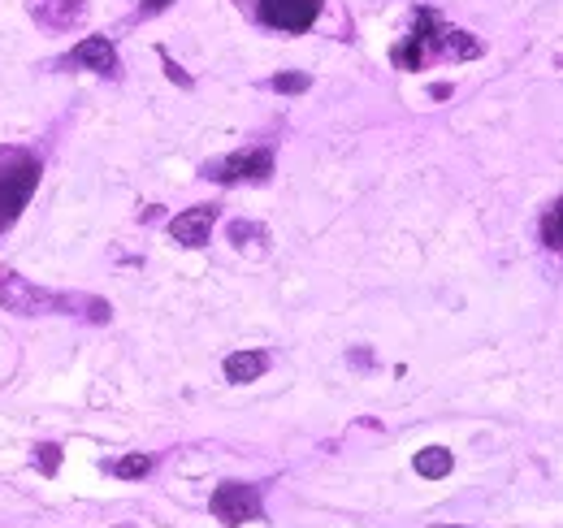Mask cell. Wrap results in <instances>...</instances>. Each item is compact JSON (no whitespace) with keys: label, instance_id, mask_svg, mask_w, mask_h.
Returning <instances> with one entry per match:
<instances>
[{"label":"cell","instance_id":"cell-14","mask_svg":"<svg viewBox=\"0 0 563 528\" xmlns=\"http://www.w3.org/2000/svg\"><path fill=\"white\" fill-rule=\"evenodd\" d=\"M252 239L265 243V239H269L265 226H252V221H234V226H230V243H234V247H247Z\"/></svg>","mask_w":563,"mask_h":528},{"label":"cell","instance_id":"cell-9","mask_svg":"<svg viewBox=\"0 0 563 528\" xmlns=\"http://www.w3.org/2000/svg\"><path fill=\"white\" fill-rule=\"evenodd\" d=\"M213 226H217V204H200V208H187V213H178L169 221V239L182 247H204Z\"/></svg>","mask_w":563,"mask_h":528},{"label":"cell","instance_id":"cell-7","mask_svg":"<svg viewBox=\"0 0 563 528\" xmlns=\"http://www.w3.org/2000/svg\"><path fill=\"white\" fill-rule=\"evenodd\" d=\"M26 13L39 31H74L87 13V0H26Z\"/></svg>","mask_w":563,"mask_h":528},{"label":"cell","instance_id":"cell-5","mask_svg":"<svg viewBox=\"0 0 563 528\" xmlns=\"http://www.w3.org/2000/svg\"><path fill=\"white\" fill-rule=\"evenodd\" d=\"M208 511H213L221 524L243 528V524H252V520L265 516V503H260V490H256V485H247V481H226V485H217V490H213V503H208Z\"/></svg>","mask_w":563,"mask_h":528},{"label":"cell","instance_id":"cell-13","mask_svg":"<svg viewBox=\"0 0 563 528\" xmlns=\"http://www.w3.org/2000/svg\"><path fill=\"white\" fill-rule=\"evenodd\" d=\"M113 477H122V481H139V477H148L152 472V455H122L117 464H109Z\"/></svg>","mask_w":563,"mask_h":528},{"label":"cell","instance_id":"cell-2","mask_svg":"<svg viewBox=\"0 0 563 528\" xmlns=\"http://www.w3.org/2000/svg\"><path fill=\"white\" fill-rule=\"evenodd\" d=\"M0 308L18 312V316H48V312H70V316H87V321L104 325L109 321V303L91 299V295H52V290L26 282L22 273L0 269Z\"/></svg>","mask_w":563,"mask_h":528},{"label":"cell","instance_id":"cell-15","mask_svg":"<svg viewBox=\"0 0 563 528\" xmlns=\"http://www.w3.org/2000/svg\"><path fill=\"white\" fill-rule=\"evenodd\" d=\"M35 468L44 472V477H52V472L61 468V446H52V442H44V446H35Z\"/></svg>","mask_w":563,"mask_h":528},{"label":"cell","instance_id":"cell-18","mask_svg":"<svg viewBox=\"0 0 563 528\" xmlns=\"http://www.w3.org/2000/svg\"><path fill=\"white\" fill-rule=\"evenodd\" d=\"M165 70H169V78H174V83H178V87H191V78H187V74H182V70H178V65H174V61H169V57H165Z\"/></svg>","mask_w":563,"mask_h":528},{"label":"cell","instance_id":"cell-12","mask_svg":"<svg viewBox=\"0 0 563 528\" xmlns=\"http://www.w3.org/2000/svg\"><path fill=\"white\" fill-rule=\"evenodd\" d=\"M542 243L551 247L555 256H563V195L542 213Z\"/></svg>","mask_w":563,"mask_h":528},{"label":"cell","instance_id":"cell-3","mask_svg":"<svg viewBox=\"0 0 563 528\" xmlns=\"http://www.w3.org/2000/svg\"><path fill=\"white\" fill-rule=\"evenodd\" d=\"M39 165L35 152L26 148H0V234H5L13 221L22 217V208L31 204V195L39 187Z\"/></svg>","mask_w":563,"mask_h":528},{"label":"cell","instance_id":"cell-16","mask_svg":"<svg viewBox=\"0 0 563 528\" xmlns=\"http://www.w3.org/2000/svg\"><path fill=\"white\" fill-rule=\"evenodd\" d=\"M312 78L308 74H278L273 78V91H282V96H299V91H308Z\"/></svg>","mask_w":563,"mask_h":528},{"label":"cell","instance_id":"cell-17","mask_svg":"<svg viewBox=\"0 0 563 528\" xmlns=\"http://www.w3.org/2000/svg\"><path fill=\"white\" fill-rule=\"evenodd\" d=\"M169 5H174V0H139V13L143 18H152V13H165Z\"/></svg>","mask_w":563,"mask_h":528},{"label":"cell","instance_id":"cell-4","mask_svg":"<svg viewBox=\"0 0 563 528\" xmlns=\"http://www.w3.org/2000/svg\"><path fill=\"white\" fill-rule=\"evenodd\" d=\"M204 178L221 182V187H234V182H269L273 178V152L269 148L230 152V156H221V161H208Z\"/></svg>","mask_w":563,"mask_h":528},{"label":"cell","instance_id":"cell-1","mask_svg":"<svg viewBox=\"0 0 563 528\" xmlns=\"http://www.w3.org/2000/svg\"><path fill=\"white\" fill-rule=\"evenodd\" d=\"M464 61V57H481V44L468 31H455V26H447L438 18L434 9H416V26L412 35L403 39V44H395V52H390V61L399 65V70H421V65L429 61Z\"/></svg>","mask_w":563,"mask_h":528},{"label":"cell","instance_id":"cell-10","mask_svg":"<svg viewBox=\"0 0 563 528\" xmlns=\"http://www.w3.org/2000/svg\"><path fill=\"white\" fill-rule=\"evenodd\" d=\"M265 368H269L265 351H234V355H226V381H234V386H252L256 377H265Z\"/></svg>","mask_w":563,"mask_h":528},{"label":"cell","instance_id":"cell-8","mask_svg":"<svg viewBox=\"0 0 563 528\" xmlns=\"http://www.w3.org/2000/svg\"><path fill=\"white\" fill-rule=\"evenodd\" d=\"M61 65H83V70H96L104 78H113L117 70H122V65H117V48H113L109 35H87L83 44L70 48V57H65Z\"/></svg>","mask_w":563,"mask_h":528},{"label":"cell","instance_id":"cell-6","mask_svg":"<svg viewBox=\"0 0 563 528\" xmlns=\"http://www.w3.org/2000/svg\"><path fill=\"white\" fill-rule=\"evenodd\" d=\"M325 0H256V18L286 35H304L321 18Z\"/></svg>","mask_w":563,"mask_h":528},{"label":"cell","instance_id":"cell-19","mask_svg":"<svg viewBox=\"0 0 563 528\" xmlns=\"http://www.w3.org/2000/svg\"><path fill=\"white\" fill-rule=\"evenodd\" d=\"M429 96H434V100H447V96H451V87H447V83H438V87H429Z\"/></svg>","mask_w":563,"mask_h":528},{"label":"cell","instance_id":"cell-11","mask_svg":"<svg viewBox=\"0 0 563 528\" xmlns=\"http://www.w3.org/2000/svg\"><path fill=\"white\" fill-rule=\"evenodd\" d=\"M412 468L421 472L425 481H442V477H447V472L455 468V459H451V451H447V446H425V451H416Z\"/></svg>","mask_w":563,"mask_h":528}]
</instances>
